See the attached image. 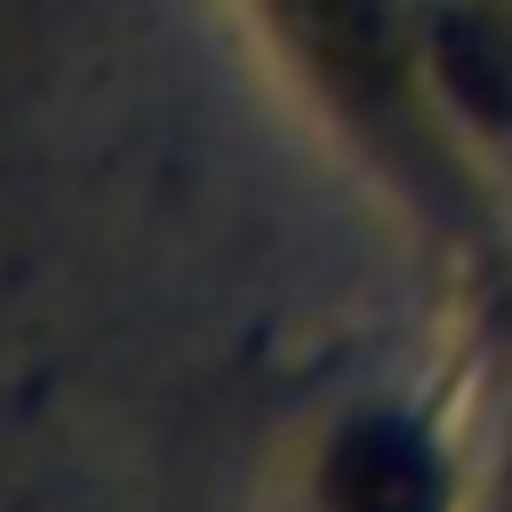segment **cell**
<instances>
[{
  "instance_id": "4",
  "label": "cell",
  "mask_w": 512,
  "mask_h": 512,
  "mask_svg": "<svg viewBox=\"0 0 512 512\" xmlns=\"http://www.w3.org/2000/svg\"><path fill=\"white\" fill-rule=\"evenodd\" d=\"M480 512H512V448L480 472Z\"/></svg>"
},
{
  "instance_id": "3",
  "label": "cell",
  "mask_w": 512,
  "mask_h": 512,
  "mask_svg": "<svg viewBox=\"0 0 512 512\" xmlns=\"http://www.w3.org/2000/svg\"><path fill=\"white\" fill-rule=\"evenodd\" d=\"M440 80H448V96H456L472 120L512 128V40L496 32V16L456 8V16L440 24Z\"/></svg>"
},
{
  "instance_id": "2",
  "label": "cell",
  "mask_w": 512,
  "mask_h": 512,
  "mask_svg": "<svg viewBox=\"0 0 512 512\" xmlns=\"http://www.w3.org/2000/svg\"><path fill=\"white\" fill-rule=\"evenodd\" d=\"M304 48V64L328 80V96L384 136L392 152H416V96H408V64H400V32L384 0H272Z\"/></svg>"
},
{
  "instance_id": "1",
  "label": "cell",
  "mask_w": 512,
  "mask_h": 512,
  "mask_svg": "<svg viewBox=\"0 0 512 512\" xmlns=\"http://www.w3.org/2000/svg\"><path fill=\"white\" fill-rule=\"evenodd\" d=\"M304 512H480V472L408 400H352L304 448Z\"/></svg>"
}]
</instances>
